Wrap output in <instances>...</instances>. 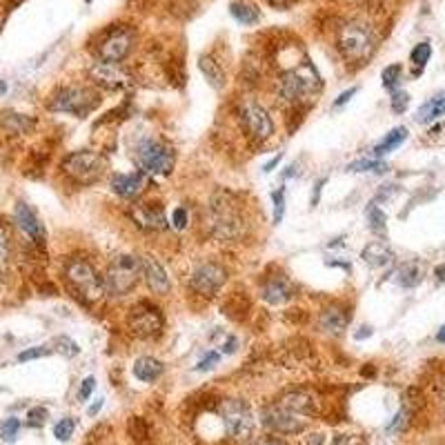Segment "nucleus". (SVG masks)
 Returning <instances> with one entry per match:
<instances>
[{"instance_id": "20e7f679", "label": "nucleus", "mask_w": 445, "mask_h": 445, "mask_svg": "<svg viewBox=\"0 0 445 445\" xmlns=\"http://www.w3.org/2000/svg\"><path fill=\"white\" fill-rule=\"evenodd\" d=\"M140 281V261L134 254H116L107 265L103 283L105 294L112 298H123L136 290Z\"/></svg>"}, {"instance_id": "e433bc0d", "label": "nucleus", "mask_w": 445, "mask_h": 445, "mask_svg": "<svg viewBox=\"0 0 445 445\" xmlns=\"http://www.w3.org/2000/svg\"><path fill=\"white\" fill-rule=\"evenodd\" d=\"M272 203H274V222L279 225V222L283 220V216H285V190H283V187H281V190L272 192Z\"/></svg>"}, {"instance_id": "b1692460", "label": "nucleus", "mask_w": 445, "mask_h": 445, "mask_svg": "<svg viewBox=\"0 0 445 445\" xmlns=\"http://www.w3.org/2000/svg\"><path fill=\"white\" fill-rule=\"evenodd\" d=\"M443 114H445V92H439L436 96H432L427 103H423L421 107H418L416 120L418 123H432Z\"/></svg>"}, {"instance_id": "423d86ee", "label": "nucleus", "mask_w": 445, "mask_h": 445, "mask_svg": "<svg viewBox=\"0 0 445 445\" xmlns=\"http://www.w3.org/2000/svg\"><path fill=\"white\" fill-rule=\"evenodd\" d=\"M134 156H136L140 172L149 176H169L176 163L174 147L160 138H140Z\"/></svg>"}, {"instance_id": "c03bdc74", "label": "nucleus", "mask_w": 445, "mask_h": 445, "mask_svg": "<svg viewBox=\"0 0 445 445\" xmlns=\"http://www.w3.org/2000/svg\"><path fill=\"white\" fill-rule=\"evenodd\" d=\"M47 416H49V412H47L44 407H31L29 414H27V418H29V425H34V427L42 425L44 418H47Z\"/></svg>"}, {"instance_id": "f704fd0d", "label": "nucleus", "mask_w": 445, "mask_h": 445, "mask_svg": "<svg viewBox=\"0 0 445 445\" xmlns=\"http://www.w3.org/2000/svg\"><path fill=\"white\" fill-rule=\"evenodd\" d=\"M400 74H403V67L400 65H390L383 69V87H387V89H394L398 85V80H400Z\"/></svg>"}, {"instance_id": "2eb2a0df", "label": "nucleus", "mask_w": 445, "mask_h": 445, "mask_svg": "<svg viewBox=\"0 0 445 445\" xmlns=\"http://www.w3.org/2000/svg\"><path fill=\"white\" fill-rule=\"evenodd\" d=\"M263 423L267 427H272L274 432L296 434V432H303V427H305V416L292 412V409H288L276 400L274 405L263 409Z\"/></svg>"}, {"instance_id": "58836bf2", "label": "nucleus", "mask_w": 445, "mask_h": 445, "mask_svg": "<svg viewBox=\"0 0 445 445\" xmlns=\"http://www.w3.org/2000/svg\"><path fill=\"white\" fill-rule=\"evenodd\" d=\"M18 430H21V421L12 416L3 423V427H0V436H3V441H16Z\"/></svg>"}, {"instance_id": "473e14b6", "label": "nucleus", "mask_w": 445, "mask_h": 445, "mask_svg": "<svg viewBox=\"0 0 445 445\" xmlns=\"http://www.w3.org/2000/svg\"><path fill=\"white\" fill-rule=\"evenodd\" d=\"M432 56V47H430V42H418L416 47L412 49V53H409V58H412V62L416 67H425L427 65V60H430Z\"/></svg>"}, {"instance_id": "a18cd8bd", "label": "nucleus", "mask_w": 445, "mask_h": 445, "mask_svg": "<svg viewBox=\"0 0 445 445\" xmlns=\"http://www.w3.org/2000/svg\"><path fill=\"white\" fill-rule=\"evenodd\" d=\"M94 387H96V379L94 377H87L83 383H80V390H78V400H80V403L92 396Z\"/></svg>"}, {"instance_id": "6ab92c4d", "label": "nucleus", "mask_w": 445, "mask_h": 445, "mask_svg": "<svg viewBox=\"0 0 445 445\" xmlns=\"http://www.w3.org/2000/svg\"><path fill=\"white\" fill-rule=\"evenodd\" d=\"M145 174L142 172H127V174H114L112 176V192L120 199H138L145 190Z\"/></svg>"}, {"instance_id": "2f4dec72", "label": "nucleus", "mask_w": 445, "mask_h": 445, "mask_svg": "<svg viewBox=\"0 0 445 445\" xmlns=\"http://www.w3.org/2000/svg\"><path fill=\"white\" fill-rule=\"evenodd\" d=\"M3 123L7 125L9 129H14L16 134H25V131H29V129H31V125H34V120H31V118H27V116H23V114H5Z\"/></svg>"}, {"instance_id": "5701e85b", "label": "nucleus", "mask_w": 445, "mask_h": 445, "mask_svg": "<svg viewBox=\"0 0 445 445\" xmlns=\"http://www.w3.org/2000/svg\"><path fill=\"white\" fill-rule=\"evenodd\" d=\"M363 261L372 265V267H383V265H390L392 263V258H394V254H392V249L385 245V243H381V240H374V243H370L368 247L363 249Z\"/></svg>"}, {"instance_id": "dca6fc26", "label": "nucleus", "mask_w": 445, "mask_h": 445, "mask_svg": "<svg viewBox=\"0 0 445 445\" xmlns=\"http://www.w3.org/2000/svg\"><path fill=\"white\" fill-rule=\"evenodd\" d=\"M138 261H140V276L145 279L149 292L158 294V296L169 294V290H172V281H169L165 267L160 265L158 258L151 256V254H142V256H138Z\"/></svg>"}, {"instance_id": "13d9d810", "label": "nucleus", "mask_w": 445, "mask_h": 445, "mask_svg": "<svg viewBox=\"0 0 445 445\" xmlns=\"http://www.w3.org/2000/svg\"><path fill=\"white\" fill-rule=\"evenodd\" d=\"M5 92H7V83H5V80H0V96H3Z\"/></svg>"}, {"instance_id": "ea45409f", "label": "nucleus", "mask_w": 445, "mask_h": 445, "mask_svg": "<svg viewBox=\"0 0 445 445\" xmlns=\"http://www.w3.org/2000/svg\"><path fill=\"white\" fill-rule=\"evenodd\" d=\"M220 361V352H216V350H209L207 354L203 356V359L196 363V372H205V370H212L214 365H216Z\"/></svg>"}, {"instance_id": "79ce46f5", "label": "nucleus", "mask_w": 445, "mask_h": 445, "mask_svg": "<svg viewBox=\"0 0 445 445\" xmlns=\"http://www.w3.org/2000/svg\"><path fill=\"white\" fill-rule=\"evenodd\" d=\"M53 343L60 345V347H58V352H62L65 356H76V354H78V345H76L74 341H71L69 336H58Z\"/></svg>"}, {"instance_id": "ddd939ff", "label": "nucleus", "mask_w": 445, "mask_h": 445, "mask_svg": "<svg viewBox=\"0 0 445 445\" xmlns=\"http://www.w3.org/2000/svg\"><path fill=\"white\" fill-rule=\"evenodd\" d=\"M89 78L94 80V85L110 89V92H120V89L131 87V76L118 65V62H105V60L92 62V67H89Z\"/></svg>"}, {"instance_id": "cd10ccee", "label": "nucleus", "mask_w": 445, "mask_h": 445, "mask_svg": "<svg viewBox=\"0 0 445 445\" xmlns=\"http://www.w3.org/2000/svg\"><path fill=\"white\" fill-rule=\"evenodd\" d=\"M423 279V270L418 263H405L403 267L398 270V283L403 288H416L418 283Z\"/></svg>"}, {"instance_id": "4d7b16f0", "label": "nucleus", "mask_w": 445, "mask_h": 445, "mask_svg": "<svg viewBox=\"0 0 445 445\" xmlns=\"http://www.w3.org/2000/svg\"><path fill=\"white\" fill-rule=\"evenodd\" d=\"M436 341H439V343H445V325L439 329V332H436Z\"/></svg>"}, {"instance_id": "1a4fd4ad", "label": "nucleus", "mask_w": 445, "mask_h": 445, "mask_svg": "<svg viewBox=\"0 0 445 445\" xmlns=\"http://www.w3.org/2000/svg\"><path fill=\"white\" fill-rule=\"evenodd\" d=\"M238 116H240V123H243L249 138L265 142L274 136V120H272L270 112H267L258 101H254V98L240 101Z\"/></svg>"}, {"instance_id": "5fc2aeb1", "label": "nucleus", "mask_w": 445, "mask_h": 445, "mask_svg": "<svg viewBox=\"0 0 445 445\" xmlns=\"http://www.w3.org/2000/svg\"><path fill=\"white\" fill-rule=\"evenodd\" d=\"M254 445H285V443H281L279 439H258Z\"/></svg>"}, {"instance_id": "603ef678", "label": "nucleus", "mask_w": 445, "mask_h": 445, "mask_svg": "<svg viewBox=\"0 0 445 445\" xmlns=\"http://www.w3.org/2000/svg\"><path fill=\"white\" fill-rule=\"evenodd\" d=\"M368 336H372V329H370V327H361V332L354 334L356 341H363V338H368Z\"/></svg>"}, {"instance_id": "7ed1b4c3", "label": "nucleus", "mask_w": 445, "mask_h": 445, "mask_svg": "<svg viewBox=\"0 0 445 445\" xmlns=\"http://www.w3.org/2000/svg\"><path fill=\"white\" fill-rule=\"evenodd\" d=\"M336 47L343 53L345 60L363 62L372 56L374 47H377V38H374V29L365 21H345L336 31Z\"/></svg>"}, {"instance_id": "de8ad7c7", "label": "nucleus", "mask_w": 445, "mask_h": 445, "mask_svg": "<svg viewBox=\"0 0 445 445\" xmlns=\"http://www.w3.org/2000/svg\"><path fill=\"white\" fill-rule=\"evenodd\" d=\"M356 92H359V87H352V89H347V92H343V94L334 101V107H343V105H345V103L350 101V98L356 94Z\"/></svg>"}, {"instance_id": "0eeeda50", "label": "nucleus", "mask_w": 445, "mask_h": 445, "mask_svg": "<svg viewBox=\"0 0 445 445\" xmlns=\"http://www.w3.org/2000/svg\"><path fill=\"white\" fill-rule=\"evenodd\" d=\"M101 105V96L87 85H65L51 96L49 110L58 114H71L76 118H87Z\"/></svg>"}, {"instance_id": "09e8293b", "label": "nucleus", "mask_w": 445, "mask_h": 445, "mask_svg": "<svg viewBox=\"0 0 445 445\" xmlns=\"http://www.w3.org/2000/svg\"><path fill=\"white\" fill-rule=\"evenodd\" d=\"M325 183H327V178H320V181L314 185V192H312V205H318V201H320V192H323Z\"/></svg>"}, {"instance_id": "bb28decb", "label": "nucleus", "mask_w": 445, "mask_h": 445, "mask_svg": "<svg viewBox=\"0 0 445 445\" xmlns=\"http://www.w3.org/2000/svg\"><path fill=\"white\" fill-rule=\"evenodd\" d=\"M229 12H231V16H234L238 23H243V25L261 23V9H258L256 5H252V3H245V0L231 3L229 5Z\"/></svg>"}, {"instance_id": "f3484780", "label": "nucleus", "mask_w": 445, "mask_h": 445, "mask_svg": "<svg viewBox=\"0 0 445 445\" xmlns=\"http://www.w3.org/2000/svg\"><path fill=\"white\" fill-rule=\"evenodd\" d=\"M296 296V288L294 283L283 274H274V276H267L261 285V298L270 305H283V303L292 301Z\"/></svg>"}, {"instance_id": "c756f323", "label": "nucleus", "mask_w": 445, "mask_h": 445, "mask_svg": "<svg viewBox=\"0 0 445 445\" xmlns=\"http://www.w3.org/2000/svg\"><path fill=\"white\" fill-rule=\"evenodd\" d=\"M368 222H370V229L377 231V234H385L387 229V216L377 203H372L368 207Z\"/></svg>"}, {"instance_id": "6e6d98bb", "label": "nucleus", "mask_w": 445, "mask_h": 445, "mask_svg": "<svg viewBox=\"0 0 445 445\" xmlns=\"http://www.w3.org/2000/svg\"><path fill=\"white\" fill-rule=\"evenodd\" d=\"M436 279H439V281H445V265H439V267H436Z\"/></svg>"}, {"instance_id": "aec40b11", "label": "nucleus", "mask_w": 445, "mask_h": 445, "mask_svg": "<svg viewBox=\"0 0 445 445\" xmlns=\"http://www.w3.org/2000/svg\"><path fill=\"white\" fill-rule=\"evenodd\" d=\"M352 320V314L350 309L343 307V305H332L320 312L318 316V327L323 329L325 334H332V336H341L347 325H350Z\"/></svg>"}, {"instance_id": "a19ab883", "label": "nucleus", "mask_w": 445, "mask_h": 445, "mask_svg": "<svg viewBox=\"0 0 445 445\" xmlns=\"http://www.w3.org/2000/svg\"><path fill=\"white\" fill-rule=\"evenodd\" d=\"M392 112L394 114H403L407 110V105H409V94L407 92H394L392 94Z\"/></svg>"}, {"instance_id": "f8f14e48", "label": "nucleus", "mask_w": 445, "mask_h": 445, "mask_svg": "<svg viewBox=\"0 0 445 445\" xmlns=\"http://www.w3.org/2000/svg\"><path fill=\"white\" fill-rule=\"evenodd\" d=\"M227 281V270L216 261H203L190 274V288L199 296H214Z\"/></svg>"}, {"instance_id": "3c124183", "label": "nucleus", "mask_w": 445, "mask_h": 445, "mask_svg": "<svg viewBox=\"0 0 445 445\" xmlns=\"http://www.w3.org/2000/svg\"><path fill=\"white\" fill-rule=\"evenodd\" d=\"M307 445H325L323 434H309L307 436Z\"/></svg>"}, {"instance_id": "a211bd4d", "label": "nucleus", "mask_w": 445, "mask_h": 445, "mask_svg": "<svg viewBox=\"0 0 445 445\" xmlns=\"http://www.w3.org/2000/svg\"><path fill=\"white\" fill-rule=\"evenodd\" d=\"M14 220H16L18 229H21L25 236H29L34 243H38V245L44 243V238H47V229H44L40 218L36 216V212L27 203H18L14 207Z\"/></svg>"}, {"instance_id": "8fccbe9b", "label": "nucleus", "mask_w": 445, "mask_h": 445, "mask_svg": "<svg viewBox=\"0 0 445 445\" xmlns=\"http://www.w3.org/2000/svg\"><path fill=\"white\" fill-rule=\"evenodd\" d=\"M281 160H283V154H276V156H274V158L270 160V163H265V165H263V172H265V174H270V172H274V167H276V165H279V163H281Z\"/></svg>"}, {"instance_id": "bf43d9fd", "label": "nucleus", "mask_w": 445, "mask_h": 445, "mask_svg": "<svg viewBox=\"0 0 445 445\" xmlns=\"http://www.w3.org/2000/svg\"><path fill=\"white\" fill-rule=\"evenodd\" d=\"M443 414H445V394H443Z\"/></svg>"}, {"instance_id": "72a5a7b5", "label": "nucleus", "mask_w": 445, "mask_h": 445, "mask_svg": "<svg viewBox=\"0 0 445 445\" xmlns=\"http://www.w3.org/2000/svg\"><path fill=\"white\" fill-rule=\"evenodd\" d=\"M74 430H76L74 418H62V421H58L56 425H53V436H56L58 441H69L71 434H74Z\"/></svg>"}, {"instance_id": "4c0bfd02", "label": "nucleus", "mask_w": 445, "mask_h": 445, "mask_svg": "<svg viewBox=\"0 0 445 445\" xmlns=\"http://www.w3.org/2000/svg\"><path fill=\"white\" fill-rule=\"evenodd\" d=\"M49 354H51V350L47 345H38V347H29V350L18 354V361L27 363V361H34V359H42V356H49Z\"/></svg>"}, {"instance_id": "4be33fe9", "label": "nucleus", "mask_w": 445, "mask_h": 445, "mask_svg": "<svg viewBox=\"0 0 445 445\" xmlns=\"http://www.w3.org/2000/svg\"><path fill=\"white\" fill-rule=\"evenodd\" d=\"M134 377L142 383H154L156 379H160V374L165 372V365L160 363L154 356H140V359L134 361Z\"/></svg>"}, {"instance_id": "393cba45", "label": "nucleus", "mask_w": 445, "mask_h": 445, "mask_svg": "<svg viewBox=\"0 0 445 445\" xmlns=\"http://www.w3.org/2000/svg\"><path fill=\"white\" fill-rule=\"evenodd\" d=\"M199 67H201L203 76L207 78V83L214 89H222V87H225V71H222V67L212 56H201Z\"/></svg>"}, {"instance_id": "4468645a", "label": "nucleus", "mask_w": 445, "mask_h": 445, "mask_svg": "<svg viewBox=\"0 0 445 445\" xmlns=\"http://www.w3.org/2000/svg\"><path fill=\"white\" fill-rule=\"evenodd\" d=\"M134 44V31L129 27H114L112 31L103 36L98 44V56L105 62H120L131 51Z\"/></svg>"}, {"instance_id": "412c9836", "label": "nucleus", "mask_w": 445, "mask_h": 445, "mask_svg": "<svg viewBox=\"0 0 445 445\" xmlns=\"http://www.w3.org/2000/svg\"><path fill=\"white\" fill-rule=\"evenodd\" d=\"M134 220L138 222L140 227L145 229H165L167 227V218H165V212L160 207L158 203H140L134 207Z\"/></svg>"}, {"instance_id": "6e6552de", "label": "nucleus", "mask_w": 445, "mask_h": 445, "mask_svg": "<svg viewBox=\"0 0 445 445\" xmlns=\"http://www.w3.org/2000/svg\"><path fill=\"white\" fill-rule=\"evenodd\" d=\"M105 169H107V158L101 151H94V149L71 151L69 156L62 158V172L80 185L96 183L105 174Z\"/></svg>"}, {"instance_id": "9b49d317", "label": "nucleus", "mask_w": 445, "mask_h": 445, "mask_svg": "<svg viewBox=\"0 0 445 445\" xmlns=\"http://www.w3.org/2000/svg\"><path fill=\"white\" fill-rule=\"evenodd\" d=\"M163 314L149 301H138L127 314V327L136 338H154L163 332Z\"/></svg>"}, {"instance_id": "f257e3e1", "label": "nucleus", "mask_w": 445, "mask_h": 445, "mask_svg": "<svg viewBox=\"0 0 445 445\" xmlns=\"http://www.w3.org/2000/svg\"><path fill=\"white\" fill-rule=\"evenodd\" d=\"M207 222L212 234L222 243H236L245 236L247 220L238 199L231 192H214L207 205Z\"/></svg>"}, {"instance_id": "7c9ffc66", "label": "nucleus", "mask_w": 445, "mask_h": 445, "mask_svg": "<svg viewBox=\"0 0 445 445\" xmlns=\"http://www.w3.org/2000/svg\"><path fill=\"white\" fill-rule=\"evenodd\" d=\"M212 341L218 345V350L222 354H234L236 347H238V338L227 334V332H222V329H216V332L212 334Z\"/></svg>"}, {"instance_id": "49530a36", "label": "nucleus", "mask_w": 445, "mask_h": 445, "mask_svg": "<svg viewBox=\"0 0 445 445\" xmlns=\"http://www.w3.org/2000/svg\"><path fill=\"white\" fill-rule=\"evenodd\" d=\"M325 445H356V439L350 434H338L332 439V443H325Z\"/></svg>"}, {"instance_id": "c85d7f7f", "label": "nucleus", "mask_w": 445, "mask_h": 445, "mask_svg": "<svg viewBox=\"0 0 445 445\" xmlns=\"http://www.w3.org/2000/svg\"><path fill=\"white\" fill-rule=\"evenodd\" d=\"M347 172H374V174H383L387 172V163H383L379 158H359L354 163L347 165Z\"/></svg>"}, {"instance_id": "c9c22d12", "label": "nucleus", "mask_w": 445, "mask_h": 445, "mask_svg": "<svg viewBox=\"0 0 445 445\" xmlns=\"http://www.w3.org/2000/svg\"><path fill=\"white\" fill-rule=\"evenodd\" d=\"M9 272V240L3 225H0V276Z\"/></svg>"}, {"instance_id": "f03ea898", "label": "nucleus", "mask_w": 445, "mask_h": 445, "mask_svg": "<svg viewBox=\"0 0 445 445\" xmlns=\"http://www.w3.org/2000/svg\"><path fill=\"white\" fill-rule=\"evenodd\" d=\"M320 87H323L320 76L309 60H303L296 67L283 71L281 78H279V94H281L283 101H288L292 105L314 103L318 92H320Z\"/></svg>"}, {"instance_id": "39448f33", "label": "nucleus", "mask_w": 445, "mask_h": 445, "mask_svg": "<svg viewBox=\"0 0 445 445\" xmlns=\"http://www.w3.org/2000/svg\"><path fill=\"white\" fill-rule=\"evenodd\" d=\"M65 279L85 303H98L105 298L103 276L83 256H71L65 263Z\"/></svg>"}, {"instance_id": "864d4df0", "label": "nucleus", "mask_w": 445, "mask_h": 445, "mask_svg": "<svg viewBox=\"0 0 445 445\" xmlns=\"http://www.w3.org/2000/svg\"><path fill=\"white\" fill-rule=\"evenodd\" d=\"M101 407H103V398H98L96 403L89 407V416H96L98 412H101Z\"/></svg>"}, {"instance_id": "052dcab7", "label": "nucleus", "mask_w": 445, "mask_h": 445, "mask_svg": "<svg viewBox=\"0 0 445 445\" xmlns=\"http://www.w3.org/2000/svg\"><path fill=\"white\" fill-rule=\"evenodd\" d=\"M85 3H92V0H85Z\"/></svg>"}, {"instance_id": "a878e982", "label": "nucleus", "mask_w": 445, "mask_h": 445, "mask_svg": "<svg viewBox=\"0 0 445 445\" xmlns=\"http://www.w3.org/2000/svg\"><path fill=\"white\" fill-rule=\"evenodd\" d=\"M407 140V129L405 127H394L390 134H385V138L374 145V156H385L390 151L398 149Z\"/></svg>"}, {"instance_id": "37998d69", "label": "nucleus", "mask_w": 445, "mask_h": 445, "mask_svg": "<svg viewBox=\"0 0 445 445\" xmlns=\"http://www.w3.org/2000/svg\"><path fill=\"white\" fill-rule=\"evenodd\" d=\"M187 222H190V214H187V209L181 205V207H176V209L172 212V225H174L176 229H185Z\"/></svg>"}, {"instance_id": "9d476101", "label": "nucleus", "mask_w": 445, "mask_h": 445, "mask_svg": "<svg viewBox=\"0 0 445 445\" xmlns=\"http://www.w3.org/2000/svg\"><path fill=\"white\" fill-rule=\"evenodd\" d=\"M220 421L231 439H247L254 432V414L245 400L227 398L220 405Z\"/></svg>"}]
</instances>
